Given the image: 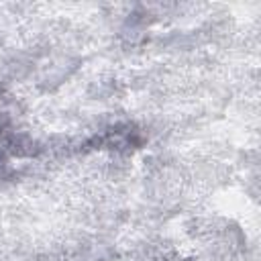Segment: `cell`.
<instances>
[]
</instances>
